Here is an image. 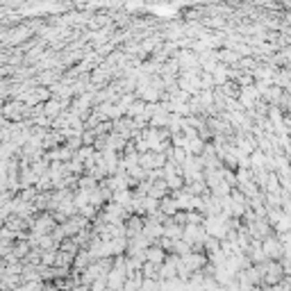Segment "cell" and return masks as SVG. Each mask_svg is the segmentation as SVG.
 Instances as JSON below:
<instances>
[{
  "label": "cell",
  "mask_w": 291,
  "mask_h": 291,
  "mask_svg": "<svg viewBox=\"0 0 291 291\" xmlns=\"http://www.w3.org/2000/svg\"><path fill=\"white\" fill-rule=\"evenodd\" d=\"M148 257H150V262H159V259H162V252H159V250H150V252H148Z\"/></svg>",
  "instance_id": "obj_1"
}]
</instances>
